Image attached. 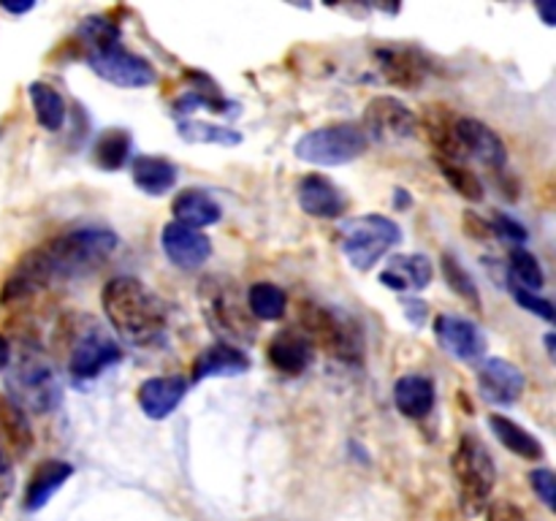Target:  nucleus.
Here are the masks:
<instances>
[{"label": "nucleus", "instance_id": "nucleus-31", "mask_svg": "<svg viewBox=\"0 0 556 521\" xmlns=\"http://www.w3.org/2000/svg\"><path fill=\"white\" fill-rule=\"evenodd\" d=\"M179 139L190 141V144H220V147H237L242 141V134L226 125L201 123V119H179L177 123Z\"/></svg>", "mask_w": 556, "mask_h": 521}, {"label": "nucleus", "instance_id": "nucleus-19", "mask_svg": "<svg viewBox=\"0 0 556 521\" xmlns=\"http://www.w3.org/2000/svg\"><path fill=\"white\" fill-rule=\"evenodd\" d=\"M380 63V74L396 87L405 90H416L427 76V63L416 49H402V47H383L375 52Z\"/></svg>", "mask_w": 556, "mask_h": 521}, {"label": "nucleus", "instance_id": "nucleus-13", "mask_svg": "<svg viewBox=\"0 0 556 521\" xmlns=\"http://www.w3.org/2000/svg\"><path fill=\"white\" fill-rule=\"evenodd\" d=\"M434 336H438L440 347L459 361H478L486 353L483 331L472 320L459 318V315H438L434 318Z\"/></svg>", "mask_w": 556, "mask_h": 521}, {"label": "nucleus", "instance_id": "nucleus-39", "mask_svg": "<svg viewBox=\"0 0 556 521\" xmlns=\"http://www.w3.org/2000/svg\"><path fill=\"white\" fill-rule=\"evenodd\" d=\"M11 494H14V459L0 445V508L9 503Z\"/></svg>", "mask_w": 556, "mask_h": 521}, {"label": "nucleus", "instance_id": "nucleus-8", "mask_svg": "<svg viewBox=\"0 0 556 521\" xmlns=\"http://www.w3.org/2000/svg\"><path fill=\"white\" fill-rule=\"evenodd\" d=\"M402 242V228L391 217L364 215L358 220L348 223L342 233V253L348 255L356 269L367 271L389 253L391 247Z\"/></svg>", "mask_w": 556, "mask_h": 521}, {"label": "nucleus", "instance_id": "nucleus-18", "mask_svg": "<svg viewBox=\"0 0 556 521\" xmlns=\"http://www.w3.org/2000/svg\"><path fill=\"white\" fill-rule=\"evenodd\" d=\"M250 369V356L244 347L228 345V342H215L204 347L193 361V380L206 378H237Z\"/></svg>", "mask_w": 556, "mask_h": 521}, {"label": "nucleus", "instance_id": "nucleus-25", "mask_svg": "<svg viewBox=\"0 0 556 521\" xmlns=\"http://www.w3.org/2000/svg\"><path fill=\"white\" fill-rule=\"evenodd\" d=\"M0 445L9 450L11 459H22L33 448L30 421L9 396H0Z\"/></svg>", "mask_w": 556, "mask_h": 521}, {"label": "nucleus", "instance_id": "nucleus-10", "mask_svg": "<svg viewBox=\"0 0 556 521\" xmlns=\"http://www.w3.org/2000/svg\"><path fill=\"white\" fill-rule=\"evenodd\" d=\"M87 63L96 71L101 79L112 81V85L125 87V90H139V87H150L157 79L155 68L150 65V60L139 58L130 49H125L123 43H109V47L96 49V52H87Z\"/></svg>", "mask_w": 556, "mask_h": 521}, {"label": "nucleus", "instance_id": "nucleus-23", "mask_svg": "<svg viewBox=\"0 0 556 521\" xmlns=\"http://www.w3.org/2000/svg\"><path fill=\"white\" fill-rule=\"evenodd\" d=\"M71 475H74V467H71L68 461H60V459L41 461V465L33 470L30 483H27L25 510H41L43 505L52 499V494L65 486V481H68Z\"/></svg>", "mask_w": 556, "mask_h": 521}, {"label": "nucleus", "instance_id": "nucleus-20", "mask_svg": "<svg viewBox=\"0 0 556 521\" xmlns=\"http://www.w3.org/2000/svg\"><path fill=\"white\" fill-rule=\"evenodd\" d=\"M266 358H269V364L277 372L296 378L313 361V345L299 331L288 329L271 336L269 347H266Z\"/></svg>", "mask_w": 556, "mask_h": 521}, {"label": "nucleus", "instance_id": "nucleus-3", "mask_svg": "<svg viewBox=\"0 0 556 521\" xmlns=\"http://www.w3.org/2000/svg\"><path fill=\"white\" fill-rule=\"evenodd\" d=\"M5 389H9V399L20 410L36 412V416H47L63 402V380L58 369L49 361L47 353L30 345L20 347L16 353L11 351V361L5 367Z\"/></svg>", "mask_w": 556, "mask_h": 521}, {"label": "nucleus", "instance_id": "nucleus-2", "mask_svg": "<svg viewBox=\"0 0 556 521\" xmlns=\"http://www.w3.org/2000/svg\"><path fill=\"white\" fill-rule=\"evenodd\" d=\"M114 250H117V233L103 226H81L49 239L47 244L36 247V253L43 260L49 280L54 282L90 275L92 269L106 264Z\"/></svg>", "mask_w": 556, "mask_h": 521}, {"label": "nucleus", "instance_id": "nucleus-15", "mask_svg": "<svg viewBox=\"0 0 556 521\" xmlns=\"http://www.w3.org/2000/svg\"><path fill=\"white\" fill-rule=\"evenodd\" d=\"M163 253L168 255L174 266L179 269H199L204 260L212 255V242L206 233L195 231V228L182 226V223H168L161 233Z\"/></svg>", "mask_w": 556, "mask_h": 521}, {"label": "nucleus", "instance_id": "nucleus-26", "mask_svg": "<svg viewBox=\"0 0 556 521\" xmlns=\"http://www.w3.org/2000/svg\"><path fill=\"white\" fill-rule=\"evenodd\" d=\"M172 215L177 217V223H182V226L201 231L204 226H215L223 217V209L212 195L204 193V190H182V193L174 199Z\"/></svg>", "mask_w": 556, "mask_h": 521}, {"label": "nucleus", "instance_id": "nucleus-38", "mask_svg": "<svg viewBox=\"0 0 556 521\" xmlns=\"http://www.w3.org/2000/svg\"><path fill=\"white\" fill-rule=\"evenodd\" d=\"M514 296H516V302L527 309V313H535L538 318H543V320H554V304L548 302V298L538 296V293H532V291H525V288H514Z\"/></svg>", "mask_w": 556, "mask_h": 521}, {"label": "nucleus", "instance_id": "nucleus-7", "mask_svg": "<svg viewBox=\"0 0 556 521\" xmlns=\"http://www.w3.org/2000/svg\"><path fill=\"white\" fill-rule=\"evenodd\" d=\"M367 136L358 123H337L324 128L307 130L296 141L293 152L299 161L313 163V166H345L367 152Z\"/></svg>", "mask_w": 556, "mask_h": 521}, {"label": "nucleus", "instance_id": "nucleus-22", "mask_svg": "<svg viewBox=\"0 0 556 521\" xmlns=\"http://www.w3.org/2000/svg\"><path fill=\"white\" fill-rule=\"evenodd\" d=\"M438 391H434L432 378L427 374H405L394 385V405L405 418L421 421L434 410Z\"/></svg>", "mask_w": 556, "mask_h": 521}, {"label": "nucleus", "instance_id": "nucleus-43", "mask_svg": "<svg viewBox=\"0 0 556 521\" xmlns=\"http://www.w3.org/2000/svg\"><path fill=\"white\" fill-rule=\"evenodd\" d=\"M538 11L543 14V20H546V25H554L556 22V5L554 3H546V5H538Z\"/></svg>", "mask_w": 556, "mask_h": 521}, {"label": "nucleus", "instance_id": "nucleus-28", "mask_svg": "<svg viewBox=\"0 0 556 521\" xmlns=\"http://www.w3.org/2000/svg\"><path fill=\"white\" fill-rule=\"evenodd\" d=\"M456 114L448 112L445 106H432L424 114V130H427L429 141H432L434 150L440 152V161L462 163L459 144H456Z\"/></svg>", "mask_w": 556, "mask_h": 521}, {"label": "nucleus", "instance_id": "nucleus-16", "mask_svg": "<svg viewBox=\"0 0 556 521\" xmlns=\"http://www.w3.org/2000/svg\"><path fill=\"white\" fill-rule=\"evenodd\" d=\"M185 394H188V380L179 378V374L150 378L139 385V407L152 421H163L177 410Z\"/></svg>", "mask_w": 556, "mask_h": 521}, {"label": "nucleus", "instance_id": "nucleus-32", "mask_svg": "<svg viewBox=\"0 0 556 521\" xmlns=\"http://www.w3.org/2000/svg\"><path fill=\"white\" fill-rule=\"evenodd\" d=\"M130 147H134V139L125 128H109L106 134L98 136L96 141V163L106 171H117L128 163Z\"/></svg>", "mask_w": 556, "mask_h": 521}, {"label": "nucleus", "instance_id": "nucleus-12", "mask_svg": "<svg viewBox=\"0 0 556 521\" xmlns=\"http://www.w3.org/2000/svg\"><path fill=\"white\" fill-rule=\"evenodd\" d=\"M456 144H459L462 161L472 157L481 166L500 171V168L508 163V150H505V141L500 139L497 130H492L489 125H483L476 117H456Z\"/></svg>", "mask_w": 556, "mask_h": 521}, {"label": "nucleus", "instance_id": "nucleus-41", "mask_svg": "<svg viewBox=\"0 0 556 521\" xmlns=\"http://www.w3.org/2000/svg\"><path fill=\"white\" fill-rule=\"evenodd\" d=\"M486 521H527V519H525V513H521L519 505L497 503V505H492V510H489Z\"/></svg>", "mask_w": 556, "mask_h": 521}, {"label": "nucleus", "instance_id": "nucleus-11", "mask_svg": "<svg viewBox=\"0 0 556 521\" xmlns=\"http://www.w3.org/2000/svg\"><path fill=\"white\" fill-rule=\"evenodd\" d=\"M119 358H123V347L117 345V340H112L98 326H90L81 334H76L74 345H71L68 367L76 380H90L101 374L106 367L117 364Z\"/></svg>", "mask_w": 556, "mask_h": 521}, {"label": "nucleus", "instance_id": "nucleus-42", "mask_svg": "<svg viewBox=\"0 0 556 521\" xmlns=\"http://www.w3.org/2000/svg\"><path fill=\"white\" fill-rule=\"evenodd\" d=\"M9 361H11V342L0 334V372H5Z\"/></svg>", "mask_w": 556, "mask_h": 521}, {"label": "nucleus", "instance_id": "nucleus-5", "mask_svg": "<svg viewBox=\"0 0 556 521\" xmlns=\"http://www.w3.org/2000/svg\"><path fill=\"white\" fill-rule=\"evenodd\" d=\"M299 334L329 356L345 364H358L364 358V334L356 320L345 318L337 309L315 302H302L299 307Z\"/></svg>", "mask_w": 556, "mask_h": 521}, {"label": "nucleus", "instance_id": "nucleus-40", "mask_svg": "<svg viewBox=\"0 0 556 521\" xmlns=\"http://www.w3.org/2000/svg\"><path fill=\"white\" fill-rule=\"evenodd\" d=\"M494 231H497L500 237L510 239V242H527V231H525V228H521L516 220H510V217L500 215V212H497V215H494Z\"/></svg>", "mask_w": 556, "mask_h": 521}, {"label": "nucleus", "instance_id": "nucleus-1", "mask_svg": "<svg viewBox=\"0 0 556 521\" xmlns=\"http://www.w3.org/2000/svg\"><path fill=\"white\" fill-rule=\"evenodd\" d=\"M103 313L123 340L134 345H152L166 331L163 302L136 277H114L103 285Z\"/></svg>", "mask_w": 556, "mask_h": 521}, {"label": "nucleus", "instance_id": "nucleus-27", "mask_svg": "<svg viewBox=\"0 0 556 521\" xmlns=\"http://www.w3.org/2000/svg\"><path fill=\"white\" fill-rule=\"evenodd\" d=\"M489 427H492L494 437H497L510 454L521 456V459L527 461H541L543 456H546V448H543L541 440H538L535 434L527 432V429L521 427V423H516L514 418H505L500 416V412H494V416H489Z\"/></svg>", "mask_w": 556, "mask_h": 521}, {"label": "nucleus", "instance_id": "nucleus-14", "mask_svg": "<svg viewBox=\"0 0 556 521\" xmlns=\"http://www.w3.org/2000/svg\"><path fill=\"white\" fill-rule=\"evenodd\" d=\"M525 372L508 358H486L478 364V389L492 405H514L525 394Z\"/></svg>", "mask_w": 556, "mask_h": 521}, {"label": "nucleus", "instance_id": "nucleus-21", "mask_svg": "<svg viewBox=\"0 0 556 521\" xmlns=\"http://www.w3.org/2000/svg\"><path fill=\"white\" fill-rule=\"evenodd\" d=\"M432 260L427 255H396L389 260L383 271H380V282L391 291H424L432 282Z\"/></svg>", "mask_w": 556, "mask_h": 521}, {"label": "nucleus", "instance_id": "nucleus-4", "mask_svg": "<svg viewBox=\"0 0 556 521\" xmlns=\"http://www.w3.org/2000/svg\"><path fill=\"white\" fill-rule=\"evenodd\" d=\"M199 302L210 329L228 345H244L255 340V323L248 302L239 293L237 282L226 277H206L199 285Z\"/></svg>", "mask_w": 556, "mask_h": 521}, {"label": "nucleus", "instance_id": "nucleus-6", "mask_svg": "<svg viewBox=\"0 0 556 521\" xmlns=\"http://www.w3.org/2000/svg\"><path fill=\"white\" fill-rule=\"evenodd\" d=\"M451 465H454L462 508L470 516H481L492 505V492L497 483V467H494L486 443L476 432L462 434Z\"/></svg>", "mask_w": 556, "mask_h": 521}, {"label": "nucleus", "instance_id": "nucleus-35", "mask_svg": "<svg viewBox=\"0 0 556 521\" xmlns=\"http://www.w3.org/2000/svg\"><path fill=\"white\" fill-rule=\"evenodd\" d=\"M79 38L85 41L87 52H96V49L119 41V27L106 16H87L79 25Z\"/></svg>", "mask_w": 556, "mask_h": 521}, {"label": "nucleus", "instance_id": "nucleus-24", "mask_svg": "<svg viewBox=\"0 0 556 521\" xmlns=\"http://www.w3.org/2000/svg\"><path fill=\"white\" fill-rule=\"evenodd\" d=\"M134 185L147 195H163L177 185V166L161 155H139L130 163Z\"/></svg>", "mask_w": 556, "mask_h": 521}, {"label": "nucleus", "instance_id": "nucleus-17", "mask_svg": "<svg viewBox=\"0 0 556 521\" xmlns=\"http://www.w3.org/2000/svg\"><path fill=\"white\" fill-rule=\"evenodd\" d=\"M299 206L307 212L309 217H320V220H334L345 209V199H342L340 188L324 174H307L296 188Z\"/></svg>", "mask_w": 556, "mask_h": 521}, {"label": "nucleus", "instance_id": "nucleus-44", "mask_svg": "<svg viewBox=\"0 0 556 521\" xmlns=\"http://www.w3.org/2000/svg\"><path fill=\"white\" fill-rule=\"evenodd\" d=\"M36 3H3V9L9 11V14H25V11H30Z\"/></svg>", "mask_w": 556, "mask_h": 521}, {"label": "nucleus", "instance_id": "nucleus-29", "mask_svg": "<svg viewBox=\"0 0 556 521\" xmlns=\"http://www.w3.org/2000/svg\"><path fill=\"white\" fill-rule=\"evenodd\" d=\"M27 92H30V103L33 112H36L38 125L52 130V134H58L65 125V117H68L65 98L60 96L52 85H47V81H33V85L27 87Z\"/></svg>", "mask_w": 556, "mask_h": 521}, {"label": "nucleus", "instance_id": "nucleus-9", "mask_svg": "<svg viewBox=\"0 0 556 521\" xmlns=\"http://www.w3.org/2000/svg\"><path fill=\"white\" fill-rule=\"evenodd\" d=\"M364 136L375 144H402L418 134V117L394 96H378L364 109Z\"/></svg>", "mask_w": 556, "mask_h": 521}, {"label": "nucleus", "instance_id": "nucleus-34", "mask_svg": "<svg viewBox=\"0 0 556 521\" xmlns=\"http://www.w3.org/2000/svg\"><path fill=\"white\" fill-rule=\"evenodd\" d=\"M440 171H443V177L448 179L451 188L456 190V193L462 195V199L467 201H483V182L478 179V174H472L470 168H465L462 163H451V161H440Z\"/></svg>", "mask_w": 556, "mask_h": 521}, {"label": "nucleus", "instance_id": "nucleus-36", "mask_svg": "<svg viewBox=\"0 0 556 521\" xmlns=\"http://www.w3.org/2000/svg\"><path fill=\"white\" fill-rule=\"evenodd\" d=\"M443 275H445V280H448V285L454 288V293H459V296L467 298L472 307L481 309V293H478V288H476V282H472L470 271H467L465 266H462L459 260H456L454 255H448V253L443 255Z\"/></svg>", "mask_w": 556, "mask_h": 521}, {"label": "nucleus", "instance_id": "nucleus-33", "mask_svg": "<svg viewBox=\"0 0 556 521\" xmlns=\"http://www.w3.org/2000/svg\"><path fill=\"white\" fill-rule=\"evenodd\" d=\"M510 275H514L516 288H525V291H541L546 285V275H543V266L538 264V258L527 250H514L510 253Z\"/></svg>", "mask_w": 556, "mask_h": 521}, {"label": "nucleus", "instance_id": "nucleus-30", "mask_svg": "<svg viewBox=\"0 0 556 521\" xmlns=\"http://www.w3.org/2000/svg\"><path fill=\"white\" fill-rule=\"evenodd\" d=\"M248 309L258 320H280L288 309V296L275 282H255L248 291Z\"/></svg>", "mask_w": 556, "mask_h": 521}, {"label": "nucleus", "instance_id": "nucleus-37", "mask_svg": "<svg viewBox=\"0 0 556 521\" xmlns=\"http://www.w3.org/2000/svg\"><path fill=\"white\" fill-rule=\"evenodd\" d=\"M530 486H532V492L541 497V503L546 505L548 510L556 508V478L552 470H532Z\"/></svg>", "mask_w": 556, "mask_h": 521}]
</instances>
